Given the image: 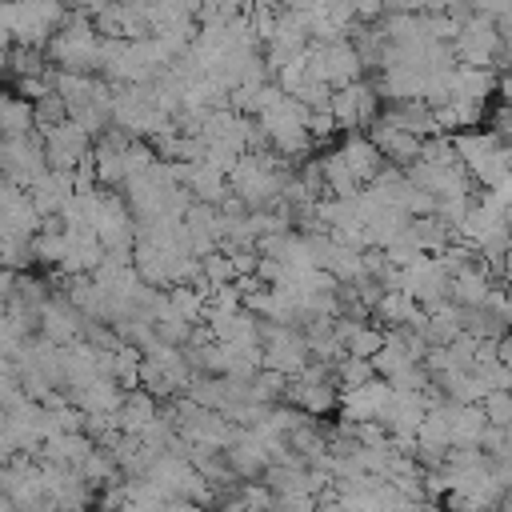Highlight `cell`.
Segmentation results:
<instances>
[{
    "instance_id": "5bb4252c",
    "label": "cell",
    "mask_w": 512,
    "mask_h": 512,
    "mask_svg": "<svg viewBox=\"0 0 512 512\" xmlns=\"http://www.w3.org/2000/svg\"><path fill=\"white\" fill-rule=\"evenodd\" d=\"M480 404H484V412H488L492 424H500V428L512 424V388H496V392H488Z\"/></svg>"
},
{
    "instance_id": "ba28073f",
    "label": "cell",
    "mask_w": 512,
    "mask_h": 512,
    "mask_svg": "<svg viewBox=\"0 0 512 512\" xmlns=\"http://www.w3.org/2000/svg\"><path fill=\"white\" fill-rule=\"evenodd\" d=\"M40 132H44V152H48L52 168H76L96 148V136L84 124H76L72 116L64 124H52V128H40Z\"/></svg>"
},
{
    "instance_id": "52a82bcc",
    "label": "cell",
    "mask_w": 512,
    "mask_h": 512,
    "mask_svg": "<svg viewBox=\"0 0 512 512\" xmlns=\"http://www.w3.org/2000/svg\"><path fill=\"white\" fill-rule=\"evenodd\" d=\"M0 164H4V180H16V184L32 188V184L52 168V164H48V152H44V132L4 136Z\"/></svg>"
},
{
    "instance_id": "5b68a950",
    "label": "cell",
    "mask_w": 512,
    "mask_h": 512,
    "mask_svg": "<svg viewBox=\"0 0 512 512\" xmlns=\"http://www.w3.org/2000/svg\"><path fill=\"white\" fill-rule=\"evenodd\" d=\"M308 64L320 80H328L332 88H344L360 76H368L364 60H360V48L352 44V36H336V40H312L308 48Z\"/></svg>"
},
{
    "instance_id": "7a4b0ae2",
    "label": "cell",
    "mask_w": 512,
    "mask_h": 512,
    "mask_svg": "<svg viewBox=\"0 0 512 512\" xmlns=\"http://www.w3.org/2000/svg\"><path fill=\"white\" fill-rule=\"evenodd\" d=\"M68 12H72L68 0H4V32H8V44L44 48Z\"/></svg>"
},
{
    "instance_id": "8fae6325",
    "label": "cell",
    "mask_w": 512,
    "mask_h": 512,
    "mask_svg": "<svg viewBox=\"0 0 512 512\" xmlns=\"http://www.w3.org/2000/svg\"><path fill=\"white\" fill-rule=\"evenodd\" d=\"M0 128L4 136H24V132H36V104L20 92H8L4 104H0Z\"/></svg>"
},
{
    "instance_id": "6da1fadb",
    "label": "cell",
    "mask_w": 512,
    "mask_h": 512,
    "mask_svg": "<svg viewBox=\"0 0 512 512\" xmlns=\"http://www.w3.org/2000/svg\"><path fill=\"white\" fill-rule=\"evenodd\" d=\"M456 140V152L464 160V168L472 172L476 184L484 188H496L504 176H512V160H508V140L496 132V128H460L452 132Z\"/></svg>"
},
{
    "instance_id": "7c38bea8",
    "label": "cell",
    "mask_w": 512,
    "mask_h": 512,
    "mask_svg": "<svg viewBox=\"0 0 512 512\" xmlns=\"http://www.w3.org/2000/svg\"><path fill=\"white\" fill-rule=\"evenodd\" d=\"M372 376H380L376 372V364H372V356H344V360H336V380H340V392L344 388H356V384H364V380H372Z\"/></svg>"
},
{
    "instance_id": "277c9868",
    "label": "cell",
    "mask_w": 512,
    "mask_h": 512,
    "mask_svg": "<svg viewBox=\"0 0 512 512\" xmlns=\"http://www.w3.org/2000/svg\"><path fill=\"white\" fill-rule=\"evenodd\" d=\"M452 52H456L460 64H488V68H496L500 64V52H504L500 20L476 8L468 20H460V28L452 36Z\"/></svg>"
},
{
    "instance_id": "8992f818",
    "label": "cell",
    "mask_w": 512,
    "mask_h": 512,
    "mask_svg": "<svg viewBox=\"0 0 512 512\" xmlns=\"http://www.w3.org/2000/svg\"><path fill=\"white\" fill-rule=\"evenodd\" d=\"M380 108H384V96H380V88L368 76H360V80H352V84H344V88L332 92V116H336L340 132L368 128L380 116Z\"/></svg>"
},
{
    "instance_id": "9a60e30c",
    "label": "cell",
    "mask_w": 512,
    "mask_h": 512,
    "mask_svg": "<svg viewBox=\"0 0 512 512\" xmlns=\"http://www.w3.org/2000/svg\"><path fill=\"white\" fill-rule=\"evenodd\" d=\"M496 272H500V284H504V288H512V248H508V256L500 260V268H496Z\"/></svg>"
},
{
    "instance_id": "30bf717a",
    "label": "cell",
    "mask_w": 512,
    "mask_h": 512,
    "mask_svg": "<svg viewBox=\"0 0 512 512\" xmlns=\"http://www.w3.org/2000/svg\"><path fill=\"white\" fill-rule=\"evenodd\" d=\"M320 168H324V184H328V196H356L364 188V180L352 172V164L344 160L340 148H328L320 156Z\"/></svg>"
},
{
    "instance_id": "4fadbf2b",
    "label": "cell",
    "mask_w": 512,
    "mask_h": 512,
    "mask_svg": "<svg viewBox=\"0 0 512 512\" xmlns=\"http://www.w3.org/2000/svg\"><path fill=\"white\" fill-rule=\"evenodd\" d=\"M32 104H36V128H52V124H64V120L72 116V108H68V100H64L60 88L44 92V96L32 100Z\"/></svg>"
},
{
    "instance_id": "9c48e42d",
    "label": "cell",
    "mask_w": 512,
    "mask_h": 512,
    "mask_svg": "<svg viewBox=\"0 0 512 512\" xmlns=\"http://www.w3.org/2000/svg\"><path fill=\"white\" fill-rule=\"evenodd\" d=\"M364 132H368V136L380 144L384 160H388V164H400V168H408V164L420 156V148H424V136H416V132L400 128V124H392L388 116H376V120H372Z\"/></svg>"
},
{
    "instance_id": "3957f363",
    "label": "cell",
    "mask_w": 512,
    "mask_h": 512,
    "mask_svg": "<svg viewBox=\"0 0 512 512\" xmlns=\"http://www.w3.org/2000/svg\"><path fill=\"white\" fill-rule=\"evenodd\" d=\"M264 136H268V148L280 152L284 160H304L312 152V128H308V108L296 100V96H280L268 112L256 116Z\"/></svg>"
}]
</instances>
